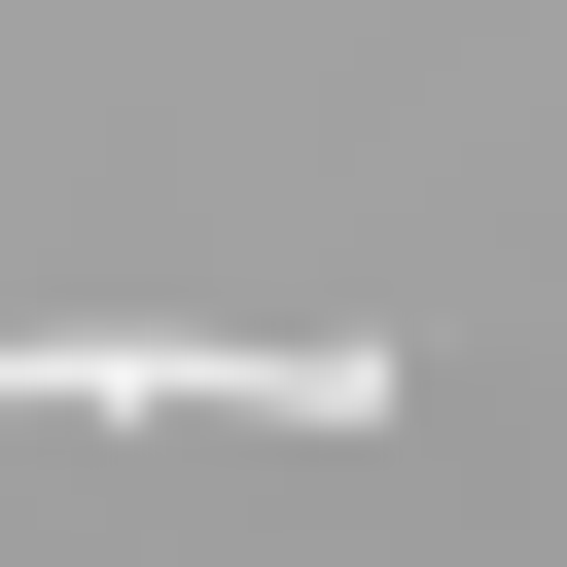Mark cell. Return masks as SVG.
I'll return each mask as SVG.
<instances>
[{
    "label": "cell",
    "mask_w": 567,
    "mask_h": 567,
    "mask_svg": "<svg viewBox=\"0 0 567 567\" xmlns=\"http://www.w3.org/2000/svg\"><path fill=\"white\" fill-rule=\"evenodd\" d=\"M0 425H390L354 319H0Z\"/></svg>",
    "instance_id": "obj_1"
}]
</instances>
